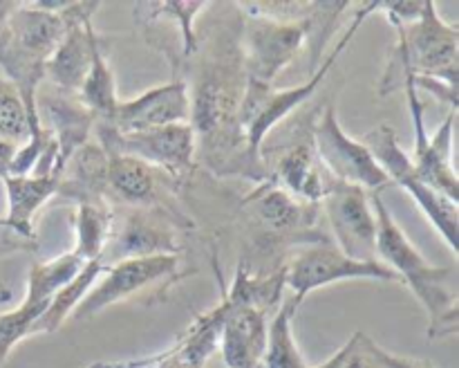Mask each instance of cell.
<instances>
[{
    "label": "cell",
    "mask_w": 459,
    "mask_h": 368,
    "mask_svg": "<svg viewBox=\"0 0 459 368\" xmlns=\"http://www.w3.org/2000/svg\"><path fill=\"white\" fill-rule=\"evenodd\" d=\"M377 218V258L397 274L399 283L411 287L429 314V339H446L457 332V269L437 267L412 245L394 215L372 193Z\"/></svg>",
    "instance_id": "obj_1"
},
{
    "label": "cell",
    "mask_w": 459,
    "mask_h": 368,
    "mask_svg": "<svg viewBox=\"0 0 459 368\" xmlns=\"http://www.w3.org/2000/svg\"><path fill=\"white\" fill-rule=\"evenodd\" d=\"M377 12V3L366 4V7L359 9L354 13V21L350 22L348 30L341 34L336 48L327 54L325 61L312 72L307 81L299 85H291V88L273 90V85H260L247 81L245 94H242L240 108H238V133H240L242 144H245L247 153L254 162H260L263 155V144L267 139V135L281 124L282 119L291 115L299 106H303L309 97H314V92L318 90V85L325 81L327 72L332 70L336 61H339L341 54L345 52V48L350 45V40L357 36V31L361 30L363 21H366L370 13Z\"/></svg>",
    "instance_id": "obj_2"
},
{
    "label": "cell",
    "mask_w": 459,
    "mask_h": 368,
    "mask_svg": "<svg viewBox=\"0 0 459 368\" xmlns=\"http://www.w3.org/2000/svg\"><path fill=\"white\" fill-rule=\"evenodd\" d=\"M393 27L399 39L385 72L408 70L412 79L424 76L457 85V27L442 21L433 0H426L415 21Z\"/></svg>",
    "instance_id": "obj_3"
},
{
    "label": "cell",
    "mask_w": 459,
    "mask_h": 368,
    "mask_svg": "<svg viewBox=\"0 0 459 368\" xmlns=\"http://www.w3.org/2000/svg\"><path fill=\"white\" fill-rule=\"evenodd\" d=\"M361 142L370 148L377 164L384 169V173L388 175L390 182L399 184L403 191L411 193L415 205L420 206L421 214L430 220V224L437 229L442 241L446 242L453 251H457V241H459L457 202L448 200L446 196L437 193L433 187H429V184L420 178L411 155L399 146L393 126L379 124L377 128H372Z\"/></svg>",
    "instance_id": "obj_4"
},
{
    "label": "cell",
    "mask_w": 459,
    "mask_h": 368,
    "mask_svg": "<svg viewBox=\"0 0 459 368\" xmlns=\"http://www.w3.org/2000/svg\"><path fill=\"white\" fill-rule=\"evenodd\" d=\"M312 137L318 162L336 182L361 187L368 193H379L390 184L370 148L345 133L332 106L323 108V115L314 121Z\"/></svg>",
    "instance_id": "obj_5"
},
{
    "label": "cell",
    "mask_w": 459,
    "mask_h": 368,
    "mask_svg": "<svg viewBox=\"0 0 459 368\" xmlns=\"http://www.w3.org/2000/svg\"><path fill=\"white\" fill-rule=\"evenodd\" d=\"M83 265V260L76 258L72 251L45 260V263L31 265L22 301L13 310L0 312V368L7 362L9 353L31 335V328L48 310L52 296L65 283H70Z\"/></svg>",
    "instance_id": "obj_6"
},
{
    "label": "cell",
    "mask_w": 459,
    "mask_h": 368,
    "mask_svg": "<svg viewBox=\"0 0 459 368\" xmlns=\"http://www.w3.org/2000/svg\"><path fill=\"white\" fill-rule=\"evenodd\" d=\"M94 126L103 151L128 153L173 180H184L191 173L197 135L191 124H170L133 135H117L106 124Z\"/></svg>",
    "instance_id": "obj_7"
},
{
    "label": "cell",
    "mask_w": 459,
    "mask_h": 368,
    "mask_svg": "<svg viewBox=\"0 0 459 368\" xmlns=\"http://www.w3.org/2000/svg\"><path fill=\"white\" fill-rule=\"evenodd\" d=\"M359 278L399 283L397 274L385 267L381 260L350 258L327 241L307 247L285 265V285L294 290V301L299 305L318 287L341 281H359Z\"/></svg>",
    "instance_id": "obj_8"
},
{
    "label": "cell",
    "mask_w": 459,
    "mask_h": 368,
    "mask_svg": "<svg viewBox=\"0 0 459 368\" xmlns=\"http://www.w3.org/2000/svg\"><path fill=\"white\" fill-rule=\"evenodd\" d=\"M402 88L408 94V108L415 126V148H412V164L420 178L435 191L446 196L448 200H459V182L457 171L453 166V135H455L457 110H448L435 135L426 133L424 121V101L420 97V90L415 88L412 79H406Z\"/></svg>",
    "instance_id": "obj_9"
},
{
    "label": "cell",
    "mask_w": 459,
    "mask_h": 368,
    "mask_svg": "<svg viewBox=\"0 0 459 368\" xmlns=\"http://www.w3.org/2000/svg\"><path fill=\"white\" fill-rule=\"evenodd\" d=\"M334 232L336 250L357 260L377 258V218L370 193L361 187L332 180L321 200Z\"/></svg>",
    "instance_id": "obj_10"
},
{
    "label": "cell",
    "mask_w": 459,
    "mask_h": 368,
    "mask_svg": "<svg viewBox=\"0 0 459 368\" xmlns=\"http://www.w3.org/2000/svg\"><path fill=\"white\" fill-rule=\"evenodd\" d=\"M179 256L178 254H161V256H143V258H121L115 265L106 267V276L97 278L90 287L88 294L76 305L72 319L83 321V319L94 317L108 305L124 301L128 296L137 294L143 287L152 283L169 278L178 272Z\"/></svg>",
    "instance_id": "obj_11"
},
{
    "label": "cell",
    "mask_w": 459,
    "mask_h": 368,
    "mask_svg": "<svg viewBox=\"0 0 459 368\" xmlns=\"http://www.w3.org/2000/svg\"><path fill=\"white\" fill-rule=\"evenodd\" d=\"M170 124H191V92L186 81L179 76L134 99H119L115 115L106 126L117 135H133Z\"/></svg>",
    "instance_id": "obj_12"
},
{
    "label": "cell",
    "mask_w": 459,
    "mask_h": 368,
    "mask_svg": "<svg viewBox=\"0 0 459 368\" xmlns=\"http://www.w3.org/2000/svg\"><path fill=\"white\" fill-rule=\"evenodd\" d=\"M97 9V3H72L65 36L45 63V79L61 92L76 94L83 85L92 61V43L99 36L92 27V13Z\"/></svg>",
    "instance_id": "obj_13"
},
{
    "label": "cell",
    "mask_w": 459,
    "mask_h": 368,
    "mask_svg": "<svg viewBox=\"0 0 459 368\" xmlns=\"http://www.w3.org/2000/svg\"><path fill=\"white\" fill-rule=\"evenodd\" d=\"M312 126L307 130H299V133L291 135L285 146H282V151H273L276 160L272 164V182H276L278 187H282L287 193L300 197V200L321 205L327 187L332 184V178L318 162Z\"/></svg>",
    "instance_id": "obj_14"
},
{
    "label": "cell",
    "mask_w": 459,
    "mask_h": 368,
    "mask_svg": "<svg viewBox=\"0 0 459 368\" xmlns=\"http://www.w3.org/2000/svg\"><path fill=\"white\" fill-rule=\"evenodd\" d=\"M224 314L220 353L227 368H263L264 344H267L269 314L249 305H236L222 294Z\"/></svg>",
    "instance_id": "obj_15"
},
{
    "label": "cell",
    "mask_w": 459,
    "mask_h": 368,
    "mask_svg": "<svg viewBox=\"0 0 459 368\" xmlns=\"http://www.w3.org/2000/svg\"><path fill=\"white\" fill-rule=\"evenodd\" d=\"M36 108L48 112L49 126H43L49 133L52 142L56 144V173L61 175L70 157L79 151L83 144L90 142V128H94V117L83 103L76 99V94L61 92L54 88V92L45 99H36Z\"/></svg>",
    "instance_id": "obj_16"
},
{
    "label": "cell",
    "mask_w": 459,
    "mask_h": 368,
    "mask_svg": "<svg viewBox=\"0 0 459 368\" xmlns=\"http://www.w3.org/2000/svg\"><path fill=\"white\" fill-rule=\"evenodd\" d=\"M227 305L220 301L209 312L197 314L195 321L175 339L169 350L157 355L155 368H206L220 350Z\"/></svg>",
    "instance_id": "obj_17"
},
{
    "label": "cell",
    "mask_w": 459,
    "mask_h": 368,
    "mask_svg": "<svg viewBox=\"0 0 459 368\" xmlns=\"http://www.w3.org/2000/svg\"><path fill=\"white\" fill-rule=\"evenodd\" d=\"M103 254H117L119 260L178 254V242L164 220L134 211V214L126 215L121 224H115V218H112L110 238H108Z\"/></svg>",
    "instance_id": "obj_18"
},
{
    "label": "cell",
    "mask_w": 459,
    "mask_h": 368,
    "mask_svg": "<svg viewBox=\"0 0 459 368\" xmlns=\"http://www.w3.org/2000/svg\"><path fill=\"white\" fill-rule=\"evenodd\" d=\"M7 193V215L0 227L16 232L21 238H34V215L54 197L61 187L58 175H7L3 178Z\"/></svg>",
    "instance_id": "obj_19"
},
{
    "label": "cell",
    "mask_w": 459,
    "mask_h": 368,
    "mask_svg": "<svg viewBox=\"0 0 459 368\" xmlns=\"http://www.w3.org/2000/svg\"><path fill=\"white\" fill-rule=\"evenodd\" d=\"M254 215L272 232H303L316 223V202H305L269 180L247 200Z\"/></svg>",
    "instance_id": "obj_20"
},
{
    "label": "cell",
    "mask_w": 459,
    "mask_h": 368,
    "mask_svg": "<svg viewBox=\"0 0 459 368\" xmlns=\"http://www.w3.org/2000/svg\"><path fill=\"white\" fill-rule=\"evenodd\" d=\"M108 153V151H106ZM157 169L128 153L110 151L106 162V191L128 205H148L155 197Z\"/></svg>",
    "instance_id": "obj_21"
},
{
    "label": "cell",
    "mask_w": 459,
    "mask_h": 368,
    "mask_svg": "<svg viewBox=\"0 0 459 368\" xmlns=\"http://www.w3.org/2000/svg\"><path fill=\"white\" fill-rule=\"evenodd\" d=\"M76 99L92 112L94 121H99V124H108L115 115L117 103H119L115 72L108 63L99 36L92 43V61H90V70L85 74L83 85L76 92Z\"/></svg>",
    "instance_id": "obj_22"
},
{
    "label": "cell",
    "mask_w": 459,
    "mask_h": 368,
    "mask_svg": "<svg viewBox=\"0 0 459 368\" xmlns=\"http://www.w3.org/2000/svg\"><path fill=\"white\" fill-rule=\"evenodd\" d=\"M296 310H299V303L291 296L290 301L281 303V308L269 319L263 368H309L294 337Z\"/></svg>",
    "instance_id": "obj_23"
},
{
    "label": "cell",
    "mask_w": 459,
    "mask_h": 368,
    "mask_svg": "<svg viewBox=\"0 0 459 368\" xmlns=\"http://www.w3.org/2000/svg\"><path fill=\"white\" fill-rule=\"evenodd\" d=\"M103 269H106L103 260H92V263H85L83 269H81V272L76 274L70 283H65V285H63L61 290L52 296L48 310L40 314V319L34 323V328H31L30 337L56 332L58 328L67 321V319H72L76 305L83 301V296L88 294L90 287L94 285V281L101 276Z\"/></svg>",
    "instance_id": "obj_24"
},
{
    "label": "cell",
    "mask_w": 459,
    "mask_h": 368,
    "mask_svg": "<svg viewBox=\"0 0 459 368\" xmlns=\"http://www.w3.org/2000/svg\"><path fill=\"white\" fill-rule=\"evenodd\" d=\"M76 245L72 254L83 263L103 260V250L108 245L112 229V214L103 197L99 200H83L76 205Z\"/></svg>",
    "instance_id": "obj_25"
},
{
    "label": "cell",
    "mask_w": 459,
    "mask_h": 368,
    "mask_svg": "<svg viewBox=\"0 0 459 368\" xmlns=\"http://www.w3.org/2000/svg\"><path fill=\"white\" fill-rule=\"evenodd\" d=\"M0 137L18 144V146L27 142L36 144V146L48 144V130L43 128L39 133L31 126L25 103L21 101L13 85H0Z\"/></svg>",
    "instance_id": "obj_26"
},
{
    "label": "cell",
    "mask_w": 459,
    "mask_h": 368,
    "mask_svg": "<svg viewBox=\"0 0 459 368\" xmlns=\"http://www.w3.org/2000/svg\"><path fill=\"white\" fill-rule=\"evenodd\" d=\"M209 7L206 3H151L137 7V16H157L178 21L182 31V58H191L200 49V39L195 31V18Z\"/></svg>",
    "instance_id": "obj_27"
},
{
    "label": "cell",
    "mask_w": 459,
    "mask_h": 368,
    "mask_svg": "<svg viewBox=\"0 0 459 368\" xmlns=\"http://www.w3.org/2000/svg\"><path fill=\"white\" fill-rule=\"evenodd\" d=\"M309 368H379V364L370 355V337L357 332L327 362Z\"/></svg>",
    "instance_id": "obj_28"
},
{
    "label": "cell",
    "mask_w": 459,
    "mask_h": 368,
    "mask_svg": "<svg viewBox=\"0 0 459 368\" xmlns=\"http://www.w3.org/2000/svg\"><path fill=\"white\" fill-rule=\"evenodd\" d=\"M370 355L375 357V362L381 368H435L433 364L426 362V359L417 357H406V355H394L390 350L381 348L377 341L370 339Z\"/></svg>",
    "instance_id": "obj_29"
},
{
    "label": "cell",
    "mask_w": 459,
    "mask_h": 368,
    "mask_svg": "<svg viewBox=\"0 0 459 368\" xmlns=\"http://www.w3.org/2000/svg\"><path fill=\"white\" fill-rule=\"evenodd\" d=\"M18 148H21L18 144L0 137V180L7 178L9 175V169H12V162H13V157H16Z\"/></svg>",
    "instance_id": "obj_30"
},
{
    "label": "cell",
    "mask_w": 459,
    "mask_h": 368,
    "mask_svg": "<svg viewBox=\"0 0 459 368\" xmlns=\"http://www.w3.org/2000/svg\"><path fill=\"white\" fill-rule=\"evenodd\" d=\"M155 362H157V355L155 357L134 359V362H128V368H155Z\"/></svg>",
    "instance_id": "obj_31"
},
{
    "label": "cell",
    "mask_w": 459,
    "mask_h": 368,
    "mask_svg": "<svg viewBox=\"0 0 459 368\" xmlns=\"http://www.w3.org/2000/svg\"><path fill=\"white\" fill-rule=\"evenodd\" d=\"M90 368H128V362H117V364L99 362V364H92V366H90Z\"/></svg>",
    "instance_id": "obj_32"
},
{
    "label": "cell",
    "mask_w": 459,
    "mask_h": 368,
    "mask_svg": "<svg viewBox=\"0 0 459 368\" xmlns=\"http://www.w3.org/2000/svg\"><path fill=\"white\" fill-rule=\"evenodd\" d=\"M3 251H4V245H3V242H0V254H3Z\"/></svg>",
    "instance_id": "obj_33"
},
{
    "label": "cell",
    "mask_w": 459,
    "mask_h": 368,
    "mask_svg": "<svg viewBox=\"0 0 459 368\" xmlns=\"http://www.w3.org/2000/svg\"><path fill=\"white\" fill-rule=\"evenodd\" d=\"M379 368H381V366H379Z\"/></svg>",
    "instance_id": "obj_34"
}]
</instances>
